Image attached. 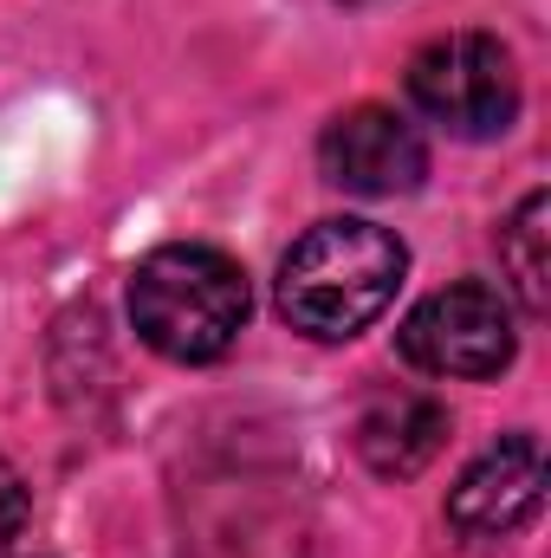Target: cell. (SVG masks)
<instances>
[{
    "instance_id": "6da1fadb",
    "label": "cell",
    "mask_w": 551,
    "mask_h": 558,
    "mask_svg": "<svg viewBox=\"0 0 551 558\" xmlns=\"http://www.w3.org/2000/svg\"><path fill=\"white\" fill-rule=\"evenodd\" d=\"M409 274V247L377 221H318L279 267V312L292 331L338 344L377 325Z\"/></svg>"
},
{
    "instance_id": "277c9868",
    "label": "cell",
    "mask_w": 551,
    "mask_h": 558,
    "mask_svg": "<svg viewBox=\"0 0 551 558\" xmlns=\"http://www.w3.org/2000/svg\"><path fill=\"white\" fill-rule=\"evenodd\" d=\"M403 357L428 377H500L519 351V331H513V305L480 286V279H461V286H441L403 318Z\"/></svg>"
},
{
    "instance_id": "9c48e42d",
    "label": "cell",
    "mask_w": 551,
    "mask_h": 558,
    "mask_svg": "<svg viewBox=\"0 0 551 558\" xmlns=\"http://www.w3.org/2000/svg\"><path fill=\"white\" fill-rule=\"evenodd\" d=\"M26 481H20V468L13 461H0V546H13L20 539V526H26Z\"/></svg>"
},
{
    "instance_id": "5b68a950",
    "label": "cell",
    "mask_w": 551,
    "mask_h": 558,
    "mask_svg": "<svg viewBox=\"0 0 551 558\" xmlns=\"http://www.w3.org/2000/svg\"><path fill=\"white\" fill-rule=\"evenodd\" d=\"M318 162H325V182L351 189V195H409L428 175V143L415 137L409 118L383 111V105H357L344 118H331V131L318 137Z\"/></svg>"
},
{
    "instance_id": "ba28073f",
    "label": "cell",
    "mask_w": 551,
    "mask_h": 558,
    "mask_svg": "<svg viewBox=\"0 0 551 558\" xmlns=\"http://www.w3.org/2000/svg\"><path fill=\"white\" fill-rule=\"evenodd\" d=\"M551 221V202L546 189H532L519 208H513V221L500 228V260H506V279H513V292H519V305L526 312H546V279H551V260H546V228Z\"/></svg>"
},
{
    "instance_id": "52a82bcc",
    "label": "cell",
    "mask_w": 551,
    "mask_h": 558,
    "mask_svg": "<svg viewBox=\"0 0 551 558\" xmlns=\"http://www.w3.org/2000/svg\"><path fill=\"white\" fill-rule=\"evenodd\" d=\"M448 448V410L421 390H383L357 416V454L383 481H409Z\"/></svg>"
},
{
    "instance_id": "7a4b0ae2",
    "label": "cell",
    "mask_w": 551,
    "mask_h": 558,
    "mask_svg": "<svg viewBox=\"0 0 551 558\" xmlns=\"http://www.w3.org/2000/svg\"><path fill=\"white\" fill-rule=\"evenodd\" d=\"M247 274L221 247H156L131 274V325L169 364H215L247 331Z\"/></svg>"
},
{
    "instance_id": "3957f363",
    "label": "cell",
    "mask_w": 551,
    "mask_h": 558,
    "mask_svg": "<svg viewBox=\"0 0 551 558\" xmlns=\"http://www.w3.org/2000/svg\"><path fill=\"white\" fill-rule=\"evenodd\" d=\"M409 98L448 137L487 143L519 118V72L513 52L487 33H448L409 59Z\"/></svg>"
},
{
    "instance_id": "8992f818",
    "label": "cell",
    "mask_w": 551,
    "mask_h": 558,
    "mask_svg": "<svg viewBox=\"0 0 551 558\" xmlns=\"http://www.w3.org/2000/svg\"><path fill=\"white\" fill-rule=\"evenodd\" d=\"M546 500V454L532 435H513L500 448H487L448 494V520L467 539H506L519 533Z\"/></svg>"
}]
</instances>
